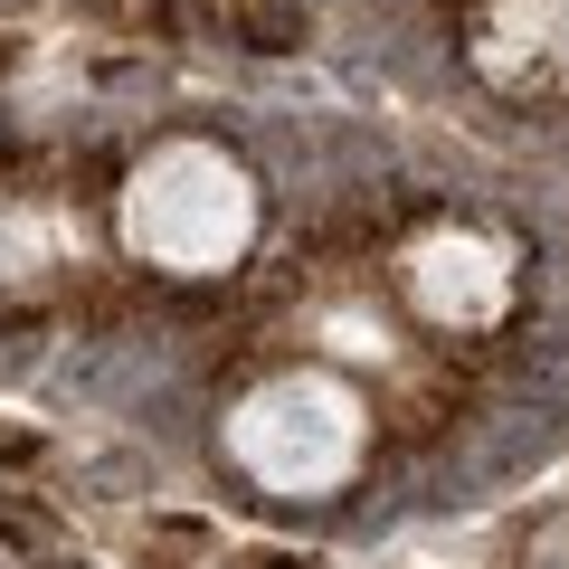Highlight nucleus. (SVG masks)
I'll list each match as a JSON object with an SVG mask.
<instances>
[{
  "label": "nucleus",
  "mask_w": 569,
  "mask_h": 569,
  "mask_svg": "<svg viewBox=\"0 0 569 569\" xmlns=\"http://www.w3.org/2000/svg\"><path fill=\"white\" fill-rule=\"evenodd\" d=\"M466 418V370H427V380H408V389H389V408H380V437L389 447H427V437H447V427Z\"/></svg>",
  "instance_id": "f257e3e1"
},
{
  "label": "nucleus",
  "mask_w": 569,
  "mask_h": 569,
  "mask_svg": "<svg viewBox=\"0 0 569 569\" xmlns=\"http://www.w3.org/2000/svg\"><path fill=\"white\" fill-rule=\"evenodd\" d=\"M238 29H247V48H305V10H284V0H257Z\"/></svg>",
  "instance_id": "f03ea898"
},
{
  "label": "nucleus",
  "mask_w": 569,
  "mask_h": 569,
  "mask_svg": "<svg viewBox=\"0 0 569 569\" xmlns=\"http://www.w3.org/2000/svg\"><path fill=\"white\" fill-rule=\"evenodd\" d=\"M152 29H171V39H190V29H209V0H152Z\"/></svg>",
  "instance_id": "7ed1b4c3"
},
{
  "label": "nucleus",
  "mask_w": 569,
  "mask_h": 569,
  "mask_svg": "<svg viewBox=\"0 0 569 569\" xmlns=\"http://www.w3.org/2000/svg\"><path fill=\"white\" fill-rule=\"evenodd\" d=\"M0 541H48V512L39 503H0Z\"/></svg>",
  "instance_id": "20e7f679"
}]
</instances>
